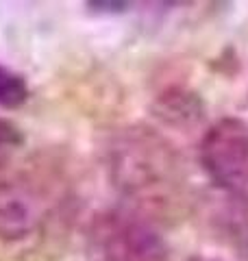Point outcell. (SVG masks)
Returning <instances> with one entry per match:
<instances>
[{
  "instance_id": "cell-1",
  "label": "cell",
  "mask_w": 248,
  "mask_h": 261,
  "mask_svg": "<svg viewBox=\"0 0 248 261\" xmlns=\"http://www.w3.org/2000/svg\"><path fill=\"white\" fill-rule=\"evenodd\" d=\"M111 170L118 187L146 209H168L181 192V168L175 150L146 130L127 133L111 148Z\"/></svg>"
},
{
  "instance_id": "cell-5",
  "label": "cell",
  "mask_w": 248,
  "mask_h": 261,
  "mask_svg": "<svg viewBox=\"0 0 248 261\" xmlns=\"http://www.w3.org/2000/svg\"><path fill=\"white\" fill-rule=\"evenodd\" d=\"M29 100V85L22 74L0 63V107L18 109Z\"/></svg>"
},
{
  "instance_id": "cell-6",
  "label": "cell",
  "mask_w": 248,
  "mask_h": 261,
  "mask_svg": "<svg viewBox=\"0 0 248 261\" xmlns=\"http://www.w3.org/2000/svg\"><path fill=\"white\" fill-rule=\"evenodd\" d=\"M22 144V130L13 124L11 120L0 118V152L11 150Z\"/></svg>"
},
{
  "instance_id": "cell-3",
  "label": "cell",
  "mask_w": 248,
  "mask_h": 261,
  "mask_svg": "<svg viewBox=\"0 0 248 261\" xmlns=\"http://www.w3.org/2000/svg\"><path fill=\"white\" fill-rule=\"evenodd\" d=\"M201 166L213 185L248 205V122H216L201 142Z\"/></svg>"
},
{
  "instance_id": "cell-7",
  "label": "cell",
  "mask_w": 248,
  "mask_h": 261,
  "mask_svg": "<svg viewBox=\"0 0 248 261\" xmlns=\"http://www.w3.org/2000/svg\"><path fill=\"white\" fill-rule=\"evenodd\" d=\"M189 261H220V259H209V257H194V259H189Z\"/></svg>"
},
{
  "instance_id": "cell-4",
  "label": "cell",
  "mask_w": 248,
  "mask_h": 261,
  "mask_svg": "<svg viewBox=\"0 0 248 261\" xmlns=\"http://www.w3.org/2000/svg\"><path fill=\"white\" fill-rule=\"evenodd\" d=\"M94 242V261H170L163 240L139 220L107 218L98 224Z\"/></svg>"
},
{
  "instance_id": "cell-2",
  "label": "cell",
  "mask_w": 248,
  "mask_h": 261,
  "mask_svg": "<svg viewBox=\"0 0 248 261\" xmlns=\"http://www.w3.org/2000/svg\"><path fill=\"white\" fill-rule=\"evenodd\" d=\"M59 185L46 163L0 157V238L24 240L35 233L59 198Z\"/></svg>"
}]
</instances>
